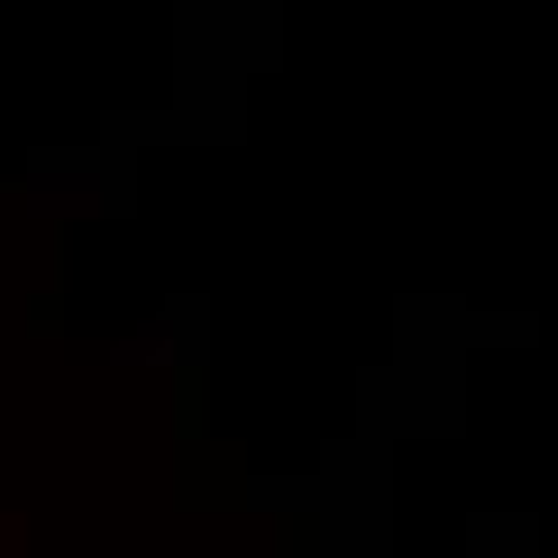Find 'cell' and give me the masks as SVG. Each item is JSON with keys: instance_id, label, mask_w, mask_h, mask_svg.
<instances>
[{"instance_id": "6da1fadb", "label": "cell", "mask_w": 558, "mask_h": 558, "mask_svg": "<svg viewBox=\"0 0 558 558\" xmlns=\"http://www.w3.org/2000/svg\"><path fill=\"white\" fill-rule=\"evenodd\" d=\"M10 193L46 220H129L137 211V156L101 147V137L92 147H37Z\"/></svg>"}, {"instance_id": "7a4b0ae2", "label": "cell", "mask_w": 558, "mask_h": 558, "mask_svg": "<svg viewBox=\"0 0 558 558\" xmlns=\"http://www.w3.org/2000/svg\"><path fill=\"white\" fill-rule=\"evenodd\" d=\"M202 348H211V302L202 293H166L129 339H110V366H166V376L183 366V376H193Z\"/></svg>"}, {"instance_id": "3957f363", "label": "cell", "mask_w": 558, "mask_h": 558, "mask_svg": "<svg viewBox=\"0 0 558 558\" xmlns=\"http://www.w3.org/2000/svg\"><path fill=\"white\" fill-rule=\"evenodd\" d=\"M468 558H541V522L531 513H476L468 522Z\"/></svg>"}]
</instances>
